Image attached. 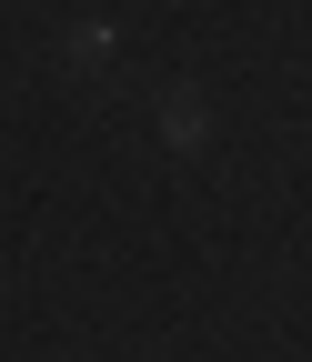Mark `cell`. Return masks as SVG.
Instances as JSON below:
<instances>
[]
</instances>
